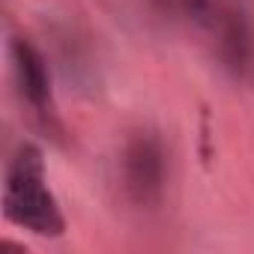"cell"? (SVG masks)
<instances>
[{"label":"cell","instance_id":"6da1fadb","mask_svg":"<svg viewBox=\"0 0 254 254\" xmlns=\"http://www.w3.org/2000/svg\"><path fill=\"white\" fill-rule=\"evenodd\" d=\"M3 215L9 224L42 236V239H60L66 233V215L63 206L48 186V171H45V156L36 144L24 141L3 177Z\"/></svg>","mask_w":254,"mask_h":254},{"label":"cell","instance_id":"7a4b0ae2","mask_svg":"<svg viewBox=\"0 0 254 254\" xmlns=\"http://www.w3.org/2000/svg\"><path fill=\"white\" fill-rule=\"evenodd\" d=\"M120 189L132 206L156 209L168 189V150L156 132H135L120 150Z\"/></svg>","mask_w":254,"mask_h":254},{"label":"cell","instance_id":"5b68a950","mask_svg":"<svg viewBox=\"0 0 254 254\" xmlns=\"http://www.w3.org/2000/svg\"><path fill=\"white\" fill-rule=\"evenodd\" d=\"M212 3L215 0H177V6L186 12V15H191V18H197L200 24H203V18L209 15V9H212Z\"/></svg>","mask_w":254,"mask_h":254},{"label":"cell","instance_id":"3957f363","mask_svg":"<svg viewBox=\"0 0 254 254\" xmlns=\"http://www.w3.org/2000/svg\"><path fill=\"white\" fill-rule=\"evenodd\" d=\"M203 24L212 36L221 66L236 81L251 78L254 75V24L248 12L239 3H230V0H215Z\"/></svg>","mask_w":254,"mask_h":254},{"label":"cell","instance_id":"277c9868","mask_svg":"<svg viewBox=\"0 0 254 254\" xmlns=\"http://www.w3.org/2000/svg\"><path fill=\"white\" fill-rule=\"evenodd\" d=\"M9 57H12V75H15V87H18L21 102L30 108V114L42 126H54L57 108H54L51 69H48L45 54L27 36H12Z\"/></svg>","mask_w":254,"mask_h":254}]
</instances>
